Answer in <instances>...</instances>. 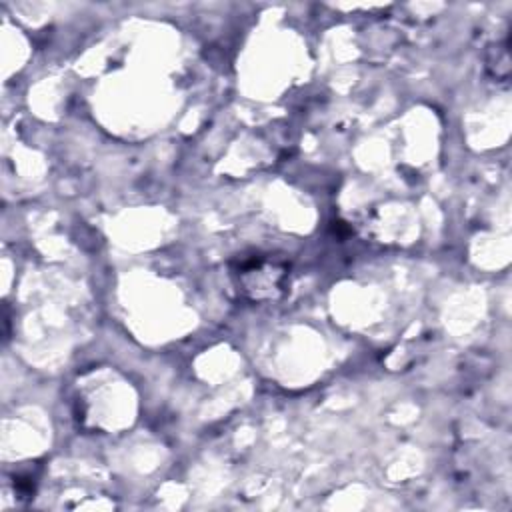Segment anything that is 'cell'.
<instances>
[{
  "label": "cell",
  "mask_w": 512,
  "mask_h": 512,
  "mask_svg": "<svg viewBox=\"0 0 512 512\" xmlns=\"http://www.w3.org/2000/svg\"><path fill=\"white\" fill-rule=\"evenodd\" d=\"M230 276L246 300L270 302L290 292L292 266L284 256L272 252L238 254L230 262Z\"/></svg>",
  "instance_id": "obj_1"
},
{
  "label": "cell",
  "mask_w": 512,
  "mask_h": 512,
  "mask_svg": "<svg viewBox=\"0 0 512 512\" xmlns=\"http://www.w3.org/2000/svg\"><path fill=\"white\" fill-rule=\"evenodd\" d=\"M508 34L502 40H496L488 46L484 56L486 72L496 82H506L510 78V54H508Z\"/></svg>",
  "instance_id": "obj_2"
}]
</instances>
